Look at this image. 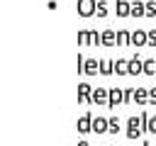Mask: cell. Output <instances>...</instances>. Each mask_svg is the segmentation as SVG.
I'll list each match as a JSON object with an SVG mask.
<instances>
[{
    "label": "cell",
    "mask_w": 156,
    "mask_h": 146,
    "mask_svg": "<svg viewBox=\"0 0 156 146\" xmlns=\"http://www.w3.org/2000/svg\"><path fill=\"white\" fill-rule=\"evenodd\" d=\"M78 44L80 46H90V44H102V34H98V29H78Z\"/></svg>",
    "instance_id": "cell-1"
},
{
    "label": "cell",
    "mask_w": 156,
    "mask_h": 146,
    "mask_svg": "<svg viewBox=\"0 0 156 146\" xmlns=\"http://www.w3.org/2000/svg\"><path fill=\"white\" fill-rule=\"evenodd\" d=\"M78 71L88 73V75H98L100 73V61L98 58H85L83 54H78Z\"/></svg>",
    "instance_id": "cell-2"
},
{
    "label": "cell",
    "mask_w": 156,
    "mask_h": 146,
    "mask_svg": "<svg viewBox=\"0 0 156 146\" xmlns=\"http://www.w3.org/2000/svg\"><path fill=\"white\" fill-rule=\"evenodd\" d=\"M141 131H144L141 119H139V117H129V119H127V131H124V134H127V139H132V141H134V139H139V136H141Z\"/></svg>",
    "instance_id": "cell-3"
},
{
    "label": "cell",
    "mask_w": 156,
    "mask_h": 146,
    "mask_svg": "<svg viewBox=\"0 0 156 146\" xmlns=\"http://www.w3.org/2000/svg\"><path fill=\"white\" fill-rule=\"evenodd\" d=\"M76 10H78V15L90 17V15H95V10H98V0H78V2H76Z\"/></svg>",
    "instance_id": "cell-4"
},
{
    "label": "cell",
    "mask_w": 156,
    "mask_h": 146,
    "mask_svg": "<svg viewBox=\"0 0 156 146\" xmlns=\"http://www.w3.org/2000/svg\"><path fill=\"white\" fill-rule=\"evenodd\" d=\"M93 114L90 112H85V114H80L78 117V122H76V129H78V134H88V131H93Z\"/></svg>",
    "instance_id": "cell-5"
},
{
    "label": "cell",
    "mask_w": 156,
    "mask_h": 146,
    "mask_svg": "<svg viewBox=\"0 0 156 146\" xmlns=\"http://www.w3.org/2000/svg\"><path fill=\"white\" fill-rule=\"evenodd\" d=\"M78 102H83V105H93V85H88V83H78Z\"/></svg>",
    "instance_id": "cell-6"
},
{
    "label": "cell",
    "mask_w": 156,
    "mask_h": 146,
    "mask_svg": "<svg viewBox=\"0 0 156 146\" xmlns=\"http://www.w3.org/2000/svg\"><path fill=\"white\" fill-rule=\"evenodd\" d=\"M117 105H124V90L122 88H110V100H107V107L115 109Z\"/></svg>",
    "instance_id": "cell-7"
},
{
    "label": "cell",
    "mask_w": 156,
    "mask_h": 146,
    "mask_svg": "<svg viewBox=\"0 0 156 146\" xmlns=\"http://www.w3.org/2000/svg\"><path fill=\"white\" fill-rule=\"evenodd\" d=\"M146 41H149V34H146V29H134V32H132V39H129V44H132L134 49L144 46Z\"/></svg>",
    "instance_id": "cell-8"
},
{
    "label": "cell",
    "mask_w": 156,
    "mask_h": 146,
    "mask_svg": "<svg viewBox=\"0 0 156 146\" xmlns=\"http://www.w3.org/2000/svg\"><path fill=\"white\" fill-rule=\"evenodd\" d=\"M110 88H93V105H107Z\"/></svg>",
    "instance_id": "cell-9"
},
{
    "label": "cell",
    "mask_w": 156,
    "mask_h": 146,
    "mask_svg": "<svg viewBox=\"0 0 156 146\" xmlns=\"http://www.w3.org/2000/svg\"><path fill=\"white\" fill-rule=\"evenodd\" d=\"M93 131H95V134L110 131V117H95V119H93Z\"/></svg>",
    "instance_id": "cell-10"
},
{
    "label": "cell",
    "mask_w": 156,
    "mask_h": 146,
    "mask_svg": "<svg viewBox=\"0 0 156 146\" xmlns=\"http://www.w3.org/2000/svg\"><path fill=\"white\" fill-rule=\"evenodd\" d=\"M129 73H132V75L144 73V61H141L139 56H132V58H129Z\"/></svg>",
    "instance_id": "cell-11"
},
{
    "label": "cell",
    "mask_w": 156,
    "mask_h": 146,
    "mask_svg": "<svg viewBox=\"0 0 156 146\" xmlns=\"http://www.w3.org/2000/svg\"><path fill=\"white\" fill-rule=\"evenodd\" d=\"M115 7H117V17L132 15V2H127V0H115Z\"/></svg>",
    "instance_id": "cell-12"
},
{
    "label": "cell",
    "mask_w": 156,
    "mask_h": 146,
    "mask_svg": "<svg viewBox=\"0 0 156 146\" xmlns=\"http://www.w3.org/2000/svg\"><path fill=\"white\" fill-rule=\"evenodd\" d=\"M117 44V32L115 29H105L102 32V46H115Z\"/></svg>",
    "instance_id": "cell-13"
},
{
    "label": "cell",
    "mask_w": 156,
    "mask_h": 146,
    "mask_svg": "<svg viewBox=\"0 0 156 146\" xmlns=\"http://www.w3.org/2000/svg\"><path fill=\"white\" fill-rule=\"evenodd\" d=\"M115 73H117V75L129 73V58H117V61H115Z\"/></svg>",
    "instance_id": "cell-14"
},
{
    "label": "cell",
    "mask_w": 156,
    "mask_h": 146,
    "mask_svg": "<svg viewBox=\"0 0 156 146\" xmlns=\"http://www.w3.org/2000/svg\"><path fill=\"white\" fill-rule=\"evenodd\" d=\"M134 102L136 105H146L149 102V90L146 88H136L134 90Z\"/></svg>",
    "instance_id": "cell-15"
},
{
    "label": "cell",
    "mask_w": 156,
    "mask_h": 146,
    "mask_svg": "<svg viewBox=\"0 0 156 146\" xmlns=\"http://www.w3.org/2000/svg\"><path fill=\"white\" fill-rule=\"evenodd\" d=\"M100 73H102V75H112V73H115V61L102 58V61H100Z\"/></svg>",
    "instance_id": "cell-16"
},
{
    "label": "cell",
    "mask_w": 156,
    "mask_h": 146,
    "mask_svg": "<svg viewBox=\"0 0 156 146\" xmlns=\"http://www.w3.org/2000/svg\"><path fill=\"white\" fill-rule=\"evenodd\" d=\"M146 15V2H132V17H144Z\"/></svg>",
    "instance_id": "cell-17"
},
{
    "label": "cell",
    "mask_w": 156,
    "mask_h": 146,
    "mask_svg": "<svg viewBox=\"0 0 156 146\" xmlns=\"http://www.w3.org/2000/svg\"><path fill=\"white\" fill-rule=\"evenodd\" d=\"M129 39H132V32H127V29H117V44H119V46H127Z\"/></svg>",
    "instance_id": "cell-18"
},
{
    "label": "cell",
    "mask_w": 156,
    "mask_h": 146,
    "mask_svg": "<svg viewBox=\"0 0 156 146\" xmlns=\"http://www.w3.org/2000/svg\"><path fill=\"white\" fill-rule=\"evenodd\" d=\"M144 73L146 75H156V58H146L144 61Z\"/></svg>",
    "instance_id": "cell-19"
},
{
    "label": "cell",
    "mask_w": 156,
    "mask_h": 146,
    "mask_svg": "<svg viewBox=\"0 0 156 146\" xmlns=\"http://www.w3.org/2000/svg\"><path fill=\"white\" fill-rule=\"evenodd\" d=\"M100 17H105L107 15V0H98V10H95Z\"/></svg>",
    "instance_id": "cell-20"
},
{
    "label": "cell",
    "mask_w": 156,
    "mask_h": 146,
    "mask_svg": "<svg viewBox=\"0 0 156 146\" xmlns=\"http://www.w3.org/2000/svg\"><path fill=\"white\" fill-rule=\"evenodd\" d=\"M146 17H156V2L154 0L146 2Z\"/></svg>",
    "instance_id": "cell-21"
},
{
    "label": "cell",
    "mask_w": 156,
    "mask_h": 146,
    "mask_svg": "<svg viewBox=\"0 0 156 146\" xmlns=\"http://www.w3.org/2000/svg\"><path fill=\"white\" fill-rule=\"evenodd\" d=\"M110 131H112V134L119 131V119H117V117H110Z\"/></svg>",
    "instance_id": "cell-22"
},
{
    "label": "cell",
    "mask_w": 156,
    "mask_h": 146,
    "mask_svg": "<svg viewBox=\"0 0 156 146\" xmlns=\"http://www.w3.org/2000/svg\"><path fill=\"white\" fill-rule=\"evenodd\" d=\"M146 131L156 134V114H154V117H149V122H146Z\"/></svg>",
    "instance_id": "cell-23"
},
{
    "label": "cell",
    "mask_w": 156,
    "mask_h": 146,
    "mask_svg": "<svg viewBox=\"0 0 156 146\" xmlns=\"http://www.w3.org/2000/svg\"><path fill=\"white\" fill-rule=\"evenodd\" d=\"M146 34H149V46H156V29H146Z\"/></svg>",
    "instance_id": "cell-24"
},
{
    "label": "cell",
    "mask_w": 156,
    "mask_h": 146,
    "mask_svg": "<svg viewBox=\"0 0 156 146\" xmlns=\"http://www.w3.org/2000/svg\"><path fill=\"white\" fill-rule=\"evenodd\" d=\"M149 105L156 107V88H149Z\"/></svg>",
    "instance_id": "cell-25"
},
{
    "label": "cell",
    "mask_w": 156,
    "mask_h": 146,
    "mask_svg": "<svg viewBox=\"0 0 156 146\" xmlns=\"http://www.w3.org/2000/svg\"><path fill=\"white\" fill-rule=\"evenodd\" d=\"M129 100H134V90H132V88H124V105H127Z\"/></svg>",
    "instance_id": "cell-26"
},
{
    "label": "cell",
    "mask_w": 156,
    "mask_h": 146,
    "mask_svg": "<svg viewBox=\"0 0 156 146\" xmlns=\"http://www.w3.org/2000/svg\"><path fill=\"white\" fill-rule=\"evenodd\" d=\"M78 146H90V144L88 141H78Z\"/></svg>",
    "instance_id": "cell-27"
},
{
    "label": "cell",
    "mask_w": 156,
    "mask_h": 146,
    "mask_svg": "<svg viewBox=\"0 0 156 146\" xmlns=\"http://www.w3.org/2000/svg\"><path fill=\"white\" fill-rule=\"evenodd\" d=\"M144 146H154V144H146V141H144Z\"/></svg>",
    "instance_id": "cell-28"
},
{
    "label": "cell",
    "mask_w": 156,
    "mask_h": 146,
    "mask_svg": "<svg viewBox=\"0 0 156 146\" xmlns=\"http://www.w3.org/2000/svg\"><path fill=\"white\" fill-rule=\"evenodd\" d=\"M141 146H144V144H141Z\"/></svg>",
    "instance_id": "cell-29"
}]
</instances>
